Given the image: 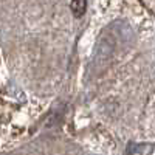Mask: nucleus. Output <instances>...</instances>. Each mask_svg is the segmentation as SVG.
Listing matches in <instances>:
<instances>
[{"label":"nucleus","mask_w":155,"mask_h":155,"mask_svg":"<svg viewBox=\"0 0 155 155\" xmlns=\"http://www.w3.org/2000/svg\"><path fill=\"white\" fill-rule=\"evenodd\" d=\"M70 9L76 19H79L85 14L87 11V0H71L70 2Z\"/></svg>","instance_id":"nucleus-1"}]
</instances>
